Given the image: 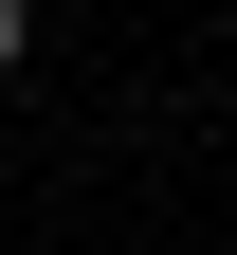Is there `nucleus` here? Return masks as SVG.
Listing matches in <instances>:
<instances>
[{"mask_svg": "<svg viewBox=\"0 0 237 255\" xmlns=\"http://www.w3.org/2000/svg\"><path fill=\"white\" fill-rule=\"evenodd\" d=\"M18 55H37V0H0V73H18Z\"/></svg>", "mask_w": 237, "mask_h": 255, "instance_id": "1", "label": "nucleus"}]
</instances>
